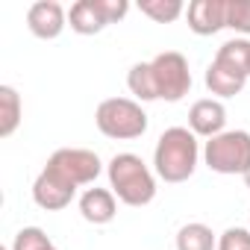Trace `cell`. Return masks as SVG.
<instances>
[{
	"mask_svg": "<svg viewBox=\"0 0 250 250\" xmlns=\"http://www.w3.org/2000/svg\"><path fill=\"white\" fill-rule=\"evenodd\" d=\"M109 188L124 206H147L156 197V174L136 153H115L106 165Z\"/></svg>",
	"mask_w": 250,
	"mask_h": 250,
	"instance_id": "cell-3",
	"label": "cell"
},
{
	"mask_svg": "<svg viewBox=\"0 0 250 250\" xmlns=\"http://www.w3.org/2000/svg\"><path fill=\"white\" fill-rule=\"evenodd\" d=\"M24 118L21 94L12 85H0V139H9Z\"/></svg>",
	"mask_w": 250,
	"mask_h": 250,
	"instance_id": "cell-14",
	"label": "cell"
},
{
	"mask_svg": "<svg viewBox=\"0 0 250 250\" xmlns=\"http://www.w3.org/2000/svg\"><path fill=\"white\" fill-rule=\"evenodd\" d=\"M80 215L94 224V227H103V224H112L115 215H118V197L112 194V188H85L80 194Z\"/></svg>",
	"mask_w": 250,
	"mask_h": 250,
	"instance_id": "cell-13",
	"label": "cell"
},
{
	"mask_svg": "<svg viewBox=\"0 0 250 250\" xmlns=\"http://www.w3.org/2000/svg\"><path fill=\"white\" fill-rule=\"evenodd\" d=\"M50 171H56L62 180H68L71 186H94V180L100 177L103 171V162L94 150H85V147H59L47 165Z\"/></svg>",
	"mask_w": 250,
	"mask_h": 250,
	"instance_id": "cell-7",
	"label": "cell"
},
{
	"mask_svg": "<svg viewBox=\"0 0 250 250\" xmlns=\"http://www.w3.org/2000/svg\"><path fill=\"white\" fill-rule=\"evenodd\" d=\"M94 124L106 139L133 142L147 133V112L133 97H106L94 112Z\"/></svg>",
	"mask_w": 250,
	"mask_h": 250,
	"instance_id": "cell-4",
	"label": "cell"
},
{
	"mask_svg": "<svg viewBox=\"0 0 250 250\" xmlns=\"http://www.w3.org/2000/svg\"><path fill=\"white\" fill-rule=\"evenodd\" d=\"M218 53H224L227 59H232L247 77H250V39H229L218 47Z\"/></svg>",
	"mask_w": 250,
	"mask_h": 250,
	"instance_id": "cell-19",
	"label": "cell"
},
{
	"mask_svg": "<svg viewBox=\"0 0 250 250\" xmlns=\"http://www.w3.org/2000/svg\"><path fill=\"white\" fill-rule=\"evenodd\" d=\"M74 194H77V186H71L50 168H44L33 183V200H36V206H42L47 212H59V209L71 206Z\"/></svg>",
	"mask_w": 250,
	"mask_h": 250,
	"instance_id": "cell-9",
	"label": "cell"
},
{
	"mask_svg": "<svg viewBox=\"0 0 250 250\" xmlns=\"http://www.w3.org/2000/svg\"><path fill=\"white\" fill-rule=\"evenodd\" d=\"M130 12L127 0H77L68 9V27L77 36H97Z\"/></svg>",
	"mask_w": 250,
	"mask_h": 250,
	"instance_id": "cell-6",
	"label": "cell"
},
{
	"mask_svg": "<svg viewBox=\"0 0 250 250\" xmlns=\"http://www.w3.org/2000/svg\"><path fill=\"white\" fill-rule=\"evenodd\" d=\"M203 162L215 174H247L250 168V133L247 130H224L221 136L203 145Z\"/></svg>",
	"mask_w": 250,
	"mask_h": 250,
	"instance_id": "cell-5",
	"label": "cell"
},
{
	"mask_svg": "<svg viewBox=\"0 0 250 250\" xmlns=\"http://www.w3.org/2000/svg\"><path fill=\"white\" fill-rule=\"evenodd\" d=\"M9 250H59V247L50 241V235L42 227H24L15 232V241Z\"/></svg>",
	"mask_w": 250,
	"mask_h": 250,
	"instance_id": "cell-17",
	"label": "cell"
},
{
	"mask_svg": "<svg viewBox=\"0 0 250 250\" xmlns=\"http://www.w3.org/2000/svg\"><path fill=\"white\" fill-rule=\"evenodd\" d=\"M186 21L194 36H215L227 27V0H191Z\"/></svg>",
	"mask_w": 250,
	"mask_h": 250,
	"instance_id": "cell-12",
	"label": "cell"
},
{
	"mask_svg": "<svg viewBox=\"0 0 250 250\" xmlns=\"http://www.w3.org/2000/svg\"><path fill=\"white\" fill-rule=\"evenodd\" d=\"M247 80L250 77L232 59H227L224 53H215V59L206 68V88L212 94H218V97H235V94H241V88L247 85Z\"/></svg>",
	"mask_w": 250,
	"mask_h": 250,
	"instance_id": "cell-10",
	"label": "cell"
},
{
	"mask_svg": "<svg viewBox=\"0 0 250 250\" xmlns=\"http://www.w3.org/2000/svg\"><path fill=\"white\" fill-rule=\"evenodd\" d=\"M227 30L250 36V0H227Z\"/></svg>",
	"mask_w": 250,
	"mask_h": 250,
	"instance_id": "cell-18",
	"label": "cell"
},
{
	"mask_svg": "<svg viewBox=\"0 0 250 250\" xmlns=\"http://www.w3.org/2000/svg\"><path fill=\"white\" fill-rule=\"evenodd\" d=\"M139 9H142V15H147L156 24H171L186 12V6L180 0H142Z\"/></svg>",
	"mask_w": 250,
	"mask_h": 250,
	"instance_id": "cell-16",
	"label": "cell"
},
{
	"mask_svg": "<svg viewBox=\"0 0 250 250\" xmlns=\"http://www.w3.org/2000/svg\"><path fill=\"white\" fill-rule=\"evenodd\" d=\"M127 88L139 103L168 100L180 103L191 91V68L188 59L177 50L156 53L150 62H136L127 74Z\"/></svg>",
	"mask_w": 250,
	"mask_h": 250,
	"instance_id": "cell-1",
	"label": "cell"
},
{
	"mask_svg": "<svg viewBox=\"0 0 250 250\" xmlns=\"http://www.w3.org/2000/svg\"><path fill=\"white\" fill-rule=\"evenodd\" d=\"M177 250H218V235L200 221L186 224L177 232Z\"/></svg>",
	"mask_w": 250,
	"mask_h": 250,
	"instance_id": "cell-15",
	"label": "cell"
},
{
	"mask_svg": "<svg viewBox=\"0 0 250 250\" xmlns=\"http://www.w3.org/2000/svg\"><path fill=\"white\" fill-rule=\"evenodd\" d=\"M200 159L197 136L188 127H168L153 147V171L165 183H186Z\"/></svg>",
	"mask_w": 250,
	"mask_h": 250,
	"instance_id": "cell-2",
	"label": "cell"
},
{
	"mask_svg": "<svg viewBox=\"0 0 250 250\" xmlns=\"http://www.w3.org/2000/svg\"><path fill=\"white\" fill-rule=\"evenodd\" d=\"M27 27L36 39L42 42H53L62 36V30L68 27V12L56 0H39L27 9Z\"/></svg>",
	"mask_w": 250,
	"mask_h": 250,
	"instance_id": "cell-8",
	"label": "cell"
},
{
	"mask_svg": "<svg viewBox=\"0 0 250 250\" xmlns=\"http://www.w3.org/2000/svg\"><path fill=\"white\" fill-rule=\"evenodd\" d=\"M227 127V109L218 97H203V100H194L191 109H188V130L200 139H215L221 136Z\"/></svg>",
	"mask_w": 250,
	"mask_h": 250,
	"instance_id": "cell-11",
	"label": "cell"
},
{
	"mask_svg": "<svg viewBox=\"0 0 250 250\" xmlns=\"http://www.w3.org/2000/svg\"><path fill=\"white\" fill-rule=\"evenodd\" d=\"M244 186L250 188V168H247V174H244Z\"/></svg>",
	"mask_w": 250,
	"mask_h": 250,
	"instance_id": "cell-21",
	"label": "cell"
},
{
	"mask_svg": "<svg viewBox=\"0 0 250 250\" xmlns=\"http://www.w3.org/2000/svg\"><path fill=\"white\" fill-rule=\"evenodd\" d=\"M218 250H250V229L229 227L218 235Z\"/></svg>",
	"mask_w": 250,
	"mask_h": 250,
	"instance_id": "cell-20",
	"label": "cell"
}]
</instances>
